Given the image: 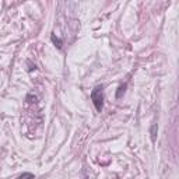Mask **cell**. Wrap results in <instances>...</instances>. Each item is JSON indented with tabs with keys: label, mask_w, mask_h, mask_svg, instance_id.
I'll use <instances>...</instances> for the list:
<instances>
[{
	"label": "cell",
	"mask_w": 179,
	"mask_h": 179,
	"mask_svg": "<svg viewBox=\"0 0 179 179\" xmlns=\"http://www.w3.org/2000/svg\"><path fill=\"white\" fill-rule=\"evenodd\" d=\"M91 100H93V104L95 106V109L98 112H101L104 108V93H102V87L98 86L93 90L91 93Z\"/></svg>",
	"instance_id": "cell-1"
},
{
	"label": "cell",
	"mask_w": 179,
	"mask_h": 179,
	"mask_svg": "<svg viewBox=\"0 0 179 179\" xmlns=\"http://www.w3.org/2000/svg\"><path fill=\"white\" fill-rule=\"evenodd\" d=\"M50 41H52L53 45H55L57 49H62V46H63V42H62V39H60V38H57L55 34H52V35H50Z\"/></svg>",
	"instance_id": "cell-2"
},
{
	"label": "cell",
	"mask_w": 179,
	"mask_h": 179,
	"mask_svg": "<svg viewBox=\"0 0 179 179\" xmlns=\"http://www.w3.org/2000/svg\"><path fill=\"white\" fill-rule=\"evenodd\" d=\"M157 132H158V126H157V125H153V126H151V130H150V134H151V140H153V141H155Z\"/></svg>",
	"instance_id": "cell-3"
},
{
	"label": "cell",
	"mask_w": 179,
	"mask_h": 179,
	"mask_svg": "<svg viewBox=\"0 0 179 179\" xmlns=\"http://www.w3.org/2000/svg\"><path fill=\"white\" fill-rule=\"evenodd\" d=\"M125 90H126V84H122V86L118 88V93H116V98H120V97H122V94L125 93Z\"/></svg>",
	"instance_id": "cell-4"
},
{
	"label": "cell",
	"mask_w": 179,
	"mask_h": 179,
	"mask_svg": "<svg viewBox=\"0 0 179 179\" xmlns=\"http://www.w3.org/2000/svg\"><path fill=\"white\" fill-rule=\"evenodd\" d=\"M17 179H34V175L31 172H24V174H21Z\"/></svg>",
	"instance_id": "cell-5"
},
{
	"label": "cell",
	"mask_w": 179,
	"mask_h": 179,
	"mask_svg": "<svg viewBox=\"0 0 179 179\" xmlns=\"http://www.w3.org/2000/svg\"><path fill=\"white\" fill-rule=\"evenodd\" d=\"M27 100H32L31 102H35V101H37V97H35V95H31V94H30V95L27 97Z\"/></svg>",
	"instance_id": "cell-6"
}]
</instances>
